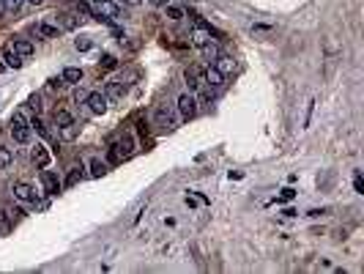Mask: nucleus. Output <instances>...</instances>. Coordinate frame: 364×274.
Segmentation results:
<instances>
[{
  "mask_svg": "<svg viewBox=\"0 0 364 274\" xmlns=\"http://www.w3.org/2000/svg\"><path fill=\"white\" fill-rule=\"evenodd\" d=\"M74 47H77L80 52H88V50H91V39L82 36V39H77V42H74Z\"/></svg>",
  "mask_w": 364,
  "mask_h": 274,
  "instance_id": "c85d7f7f",
  "label": "nucleus"
},
{
  "mask_svg": "<svg viewBox=\"0 0 364 274\" xmlns=\"http://www.w3.org/2000/svg\"><path fill=\"white\" fill-rule=\"evenodd\" d=\"M11 162H14V151L6 148V145H0V170L11 167Z\"/></svg>",
  "mask_w": 364,
  "mask_h": 274,
  "instance_id": "aec40b11",
  "label": "nucleus"
},
{
  "mask_svg": "<svg viewBox=\"0 0 364 274\" xmlns=\"http://www.w3.org/2000/svg\"><path fill=\"white\" fill-rule=\"evenodd\" d=\"M115 3H118V6H121V3H126V6H140L143 0H115Z\"/></svg>",
  "mask_w": 364,
  "mask_h": 274,
  "instance_id": "c9c22d12",
  "label": "nucleus"
},
{
  "mask_svg": "<svg viewBox=\"0 0 364 274\" xmlns=\"http://www.w3.org/2000/svg\"><path fill=\"white\" fill-rule=\"evenodd\" d=\"M11 135H14V143H20V145H25L31 140V121H25L22 113L11 115Z\"/></svg>",
  "mask_w": 364,
  "mask_h": 274,
  "instance_id": "f03ea898",
  "label": "nucleus"
},
{
  "mask_svg": "<svg viewBox=\"0 0 364 274\" xmlns=\"http://www.w3.org/2000/svg\"><path fill=\"white\" fill-rule=\"evenodd\" d=\"M82 178H85V167H82V165H74L72 170H69V176H66V186H77Z\"/></svg>",
  "mask_w": 364,
  "mask_h": 274,
  "instance_id": "2eb2a0df",
  "label": "nucleus"
},
{
  "mask_svg": "<svg viewBox=\"0 0 364 274\" xmlns=\"http://www.w3.org/2000/svg\"><path fill=\"white\" fill-rule=\"evenodd\" d=\"M189 39H192V44H195V47H203V44L211 42V31L205 25H195V28H192V36Z\"/></svg>",
  "mask_w": 364,
  "mask_h": 274,
  "instance_id": "6e6552de",
  "label": "nucleus"
},
{
  "mask_svg": "<svg viewBox=\"0 0 364 274\" xmlns=\"http://www.w3.org/2000/svg\"><path fill=\"white\" fill-rule=\"evenodd\" d=\"M85 104H88V110H91L93 115H104V113H107V96H104V93H99V91L88 93Z\"/></svg>",
  "mask_w": 364,
  "mask_h": 274,
  "instance_id": "39448f33",
  "label": "nucleus"
},
{
  "mask_svg": "<svg viewBox=\"0 0 364 274\" xmlns=\"http://www.w3.org/2000/svg\"><path fill=\"white\" fill-rule=\"evenodd\" d=\"M14 197H17V200H22V203H39V192L33 189L31 184H25V181H17L14 184Z\"/></svg>",
  "mask_w": 364,
  "mask_h": 274,
  "instance_id": "423d86ee",
  "label": "nucleus"
},
{
  "mask_svg": "<svg viewBox=\"0 0 364 274\" xmlns=\"http://www.w3.org/2000/svg\"><path fill=\"white\" fill-rule=\"evenodd\" d=\"M28 104H31V107L39 113V107H41V104H39V96H31V102H28Z\"/></svg>",
  "mask_w": 364,
  "mask_h": 274,
  "instance_id": "f704fd0d",
  "label": "nucleus"
},
{
  "mask_svg": "<svg viewBox=\"0 0 364 274\" xmlns=\"http://www.w3.org/2000/svg\"><path fill=\"white\" fill-rule=\"evenodd\" d=\"M353 186H356V192H359V195L364 192V184H361V176H359V173H356V181H353Z\"/></svg>",
  "mask_w": 364,
  "mask_h": 274,
  "instance_id": "473e14b6",
  "label": "nucleus"
},
{
  "mask_svg": "<svg viewBox=\"0 0 364 274\" xmlns=\"http://www.w3.org/2000/svg\"><path fill=\"white\" fill-rule=\"evenodd\" d=\"M99 63H102L104 69H115V63H118V61H115L113 55H102V61H99Z\"/></svg>",
  "mask_w": 364,
  "mask_h": 274,
  "instance_id": "c756f323",
  "label": "nucleus"
},
{
  "mask_svg": "<svg viewBox=\"0 0 364 274\" xmlns=\"http://www.w3.org/2000/svg\"><path fill=\"white\" fill-rule=\"evenodd\" d=\"M11 47H14V52L20 58H31L33 55V44L28 42V39H14V42H11Z\"/></svg>",
  "mask_w": 364,
  "mask_h": 274,
  "instance_id": "9b49d317",
  "label": "nucleus"
},
{
  "mask_svg": "<svg viewBox=\"0 0 364 274\" xmlns=\"http://www.w3.org/2000/svg\"><path fill=\"white\" fill-rule=\"evenodd\" d=\"M214 69L222 74V77H227V74H233V72H236V61H233L230 55H219V58L214 61Z\"/></svg>",
  "mask_w": 364,
  "mask_h": 274,
  "instance_id": "0eeeda50",
  "label": "nucleus"
},
{
  "mask_svg": "<svg viewBox=\"0 0 364 274\" xmlns=\"http://www.w3.org/2000/svg\"><path fill=\"white\" fill-rule=\"evenodd\" d=\"M52 124H55L58 129H63V126L74 124V118H72V113H69V110H55V113H52Z\"/></svg>",
  "mask_w": 364,
  "mask_h": 274,
  "instance_id": "4468645a",
  "label": "nucleus"
},
{
  "mask_svg": "<svg viewBox=\"0 0 364 274\" xmlns=\"http://www.w3.org/2000/svg\"><path fill=\"white\" fill-rule=\"evenodd\" d=\"M164 11H167V17H170V20H184V11H181V9H175V6H164Z\"/></svg>",
  "mask_w": 364,
  "mask_h": 274,
  "instance_id": "bb28decb",
  "label": "nucleus"
},
{
  "mask_svg": "<svg viewBox=\"0 0 364 274\" xmlns=\"http://www.w3.org/2000/svg\"><path fill=\"white\" fill-rule=\"evenodd\" d=\"M123 91H126V88H123V83H118V80H110L107 88H104V96H107V99H121Z\"/></svg>",
  "mask_w": 364,
  "mask_h": 274,
  "instance_id": "dca6fc26",
  "label": "nucleus"
},
{
  "mask_svg": "<svg viewBox=\"0 0 364 274\" xmlns=\"http://www.w3.org/2000/svg\"><path fill=\"white\" fill-rule=\"evenodd\" d=\"M205 85H208V88H219V85H225V77L211 66L208 72H205Z\"/></svg>",
  "mask_w": 364,
  "mask_h": 274,
  "instance_id": "f3484780",
  "label": "nucleus"
},
{
  "mask_svg": "<svg viewBox=\"0 0 364 274\" xmlns=\"http://www.w3.org/2000/svg\"><path fill=\"white\" fill-rule=\"evenodd\" d=\"M3 3H6V11H20L25 0H3Z\"/></svg>",
  "mask_w": 364,
  "mask_h": 274,
  "instance_id": "cd10ccee",
  "label": "nucleus"
},
{
  "mask_svg": "<svg viewBox=\"0 0 364 274\" xmlns=\"http://www.w3.org/2000/svg\"><path fill=\"white\" fill-rule=\"evenodd\" d=\"M61 135L66 137V140H74V137H77V124H69V126H63V129H61Z\"/></svg>",
  "mask_w": 364,
  "mask_h": 274,
  "instance_id": "393cba45",
  "label": "nucleus"
},
{
  "mask_svg": "<svg viewBox=\"0 0 364 274\" xmlns=\"http://www.w3.org/2000/svg\"><path fill=\"white\" fill-rule=\"evenodd\" d=\"M85 99H88V91H82V88H77V91H74V102H85Z\"/></svg>",
  "mask_w": 364,
  "mask_h": 274,
  "instance_id": "2f4dec72",
  "label": "nucleus"
},
{
  "mask_svg": "<svg viewBox=\"0 0 364 274\" xmlns=\"http://www.w3.org/2000/svg\"><path fill=\"white\" fill-rule=\"evenodd\" d=\"M36 33L44 39H55L58 36V25H47V22H39L36 25Z\"/></svg>",
  "mask_w": 364,
  "mask_h": 274,
  "instance_id": "6ab92c4d",
  "label": "nucleus"
},
{
  "mask_svg": "<svg viewBox=\"0 0 364 274\" xmlns=\"http://www.w3.org/2000/svg\"><path fill=\"white\" fill-rule=\"evenodd\" d=\"M77 14H82V17H93L91 3H85V0H77Z\"/></svg>",
  "mask_w": 364,
  "mask_h": 274,
  "instance_id": "a878e982",
  "label": "nucleus"
},
{
  "mask_svg": "<svg viewBox=\"0 0 364 274\" xmlns=\"http://www.w3.org/2000/svg\"><path fill=\"white\" fill-rule=\"evenodd\" d=\"M3 14H6V3L0 0V17H3Z\"/></svg>",
  "mask_w": 364,
  "mask_h": 274,
  "instance_id": "58836bf2",
  "label": "nucleus"
},
{
  "mask_svg": "<svg viewBox=\"0 0 364 274\" xmlns=\"http://www.w3.org/2000/svg\"><path fill=\"white\" fill-rule=\"evenodd\" d=\"M200 50H203V55H205V61H216V58H219V55H222V52H219V47H216L214 42H208V44H203V47H200Z\"/></svg>",
  "mask_w": 364,
  "mask_h": 274,
  "instance_id": "412c9836",
  "label": "nucleus"
},
{
  "mask_svg": "<svg viewBox=\"0 0 364 274\" xmlns=\"http://www.w3.org/2000/svg\"><path fill=\"white\" fill-rule=\"evenodd\" d=\"M31 156H33V162H36L39 167H47V165H50V151H47V145H41V143L36 145V148H33Z\"/></svg>",
  "mask_w": 364,
  "mask_h": 274,
  "instance_id": "ddd939ff",
  "label": "nucleus"
},
{
  "mask_svg": "<svg viewBox=\"0 0 364 274\" xmlns=\"http://www.w3.org/2000/svg\"><path fill=\"white\" fill-rule=\"evenodd\" d=\"M25 3H31V6H41L44 0H25Z\"/></svg>",
  "mask_w": 364,
  "mask_h": 274,
  "instance_id": "e433bc0d",
  "label": "nucleus"
},
{
  "mask_svg": "<svg viewBox=\"0 0 364 274\" xmlns=\"http://www.w3.org/2000/svg\"><path fill=\"white\" fill-rule=\"evenodd\" d=\"M156 118H159V121H162V124H164V126H173V124H170V110H167V107H164V104H162V107H159V110H156Z\"/></svg>",
  "mask_w": 364,
  "mask_h": 274,
  "instance_id": "b1692460",
  "label": "nucleus"
},
{
  "mask_svg": "<svg viewBox=\"0 0 364 274\" xmlns=\"http://www.w3.org/2000/svg\"><path fill=\"white\" fill-rule=\"evenodd\" d=\"M41 181H44V186H47V192H50V195H58V189H61V184H58V178L52 176L50 170H44V173H41Z\"/></svg>",
  "mask_w": 364,
  "mask_h": 274,
  "instance_id": "a211bd4d",
  "label": "nucleus"
},
{
  "mask_svg": "<svg viewBox=\"0 0 364 274\" xmlns=\"http://www.w3.org/2000/svg\"><path fill=\"white\" fill-rule=\"evenodd\" d=\"M184 80H186V85H189V91H200L205 88V72L200 66H189L184 72Z\"/></svg>",
  "mask_w": 364,
  "mask_h": 274,
  "instance_id": "20e7f679",
  "label": "nucleus"
},
{
  "mask_svg": "<svg viewBox=\"0 0 364 274\" xmlns=\"http://www.w3.org/2000/svg\"><path fill=\"white\" fill-rule=\"evenodd\" d=\"M107 173V165L102 159H91V178H102Z\"/></svg>",
  "mask_w": 364,
  "mask_h": 274,
  "instance_id": "4be33fe9",
  "label": "nucleus"
},
{
  "mask_svg": "<svg viewBox=\"0 0 364 274\" xmlns=\"http://www.w3.org/2000/svg\"><path fill=\"white\" fill-rule=\"evenodd\" d=\"M80 20L74 14H69V11H61L58 14V31H77Z\"/></svg>",
  "mask_w": 364,
  "mask_h": 274,
  "instance_id": "1a4fd4ad",
  "label": "nucleus"
},
{
  "mask_svg": "<svg viewBox=\"0 0 364 274\" xmlns=\"http://www.w3.org/2000/svg\"><path fill=\"white\" fill-rule=\"evenodd\" d=\"M31 132H39L41 137H50V132H47V126L41 124L39 118H33V121H31Z\"/></svg>",
  "mask_w": 364,
  "mask_h": 274,
  "instance_id": "5701e85b",
  "label": "nucleus"
},
{
  "mask_svg": "<svg viewBox=\"0 0 364 274\" xmlns=\"http://www.w3.org/2000/svg\"><path fill=\"white\" fill-rule=\"evenodd\" d=\"M61 77H63V83H66V85H80V83H82V69H77V66H66Z\"/></svg>",
  "mask_w": 364,
  "mask_h": 274,
  "instance_id": "9d476101",
  "label": "nucleus"
},
{
  "mask_svg": "<svg viewBox=\"0 0 364 274\" xmlns=\"http://www.w3.org/2000/svg\"><path fill=\"white\" fill-rule=\"evenodd\" d=\"M151 3H156V6H167V0H151Z\"/></svg>",
  "mask_w": 364,
  "mask_h": 274,
  "instance_id": "4c0bfd02",
  "label": "nucleus"
},
{
  "mask_svg": "<svg viewBox=\"0 0 364 274\" xmlns=\"http://www.w3.org/2000/svg\"><path fill=\"white\" fill-rule=\"evenodd\" d=\"M3 63H6L9 69H20V66H22V58L14 52V47H11V44L3 50Z\"/></svg>",
  "mask_w": 364,
  "mask_h": 274,
  "instance_id": "f8f14e48",
  "label": "nucleus"
},
{
  "mask_svg": "<svg viewBox=\"0 0 364 274\" xmlns=\"http://www.w3.org/2000/svg\"><path fill=\"white\" fill-rule=\"evenodd\" d=\"M293 195H296V192H293V189H282V197H279V200H290Z\"/></svg>",
  "mask_w": 364,
  "mask_h": 274,
  "instance_id": "72a5a7b5",
  "label": "nucleus"
},
{
  "mask_svg": "<svg viewBox=\"0 0 364 274\" xmlns=\"http://www.w3.org/2000/svg\"><path fill=\"white\" fill-rule=\"evenodd\" d=\"M6 69H9V66H6V63H3V61H0V74H3V72H6Z\"/></svg>",
  "mask_w": 364,
  "mask_h": 274,
  "instance_id": "ea45409f",
  "label": "nucleus"
},
{
  "mask_svg": "<svg viewBox=\"0 0 364 274\" xmlns=\"http://www.w3.org/2000/svg\"><path fill=\"white\" fill-rule=\"evenodd\" d=\"M175 107H178V113H181V118H184V121H192L197 115V99H195V93H181L178 102H175Z\"/></svg>",
  "mask_w": 364,
  "mask_h": 274,
  "instance_id": "7ed1b4c3",
  "label": "nucleus"
},
{
  "mask_svg": "<svg viewBox=\"0 0 364 274\" xmlns=\"http://www.w3.org/2000/svg\"><path fill=\"white\" fill-rule=\"evenodd\" d=\"M91 11H93L96 20L107 22V25H113V22L121 17V6L115 3V0H91Z\"/></svg>",
  "mask_w": 364,
  "mask_h": 274,
  "instance_id": "f257e3e1",
  "label": "nucleus"
},
{
  "mask_svg": "<svg viewBox=\"0 0 364 274\" xmlns=\"http://www.w3.org/2000/svg\"><path fill=\"white\" fill-rule=\"evenodd\" d=\"M63 85H66V83H63V77H55V80H50V88H52V91H61Z\"/></svg>",
  "mask_w": 364,
  "mask_h": 274,
  "instance_id": "7c9ffc66",
  "label": "nucleus"
}]
</instances>
